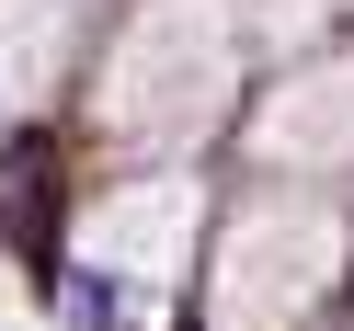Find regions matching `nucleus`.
Returning <instances> with one entry per match:
<instances>
[{
  "mask_svg": "<svg viewBox=\"0 0 354 331\" xmlns=\"http://www.w3.org/2000/svg\"><path fill=\"white\" fill-rule=\"evenodd\" d=\"M240 57H252V23H240V0H138V23L115 35L103 57V138L126 149H183L229 115L240 92Z\"/></svg>",
  "mask_w": 354,
  "mask_h": 331,
  "instance_id": "f257e3e1",
  "label": "nucleus"
},
{
  "mask_svg": "<svg viewBox=\"0 0 354 331\" xmlns=\"http://www.w3.org/2000/svg\"><path fill=\"white\" fill-rule=\"evenodd\" d=\"M343 285V206L331 194H252L217 240L206 331H308Z\"/></svg>",
  "mask_w": 354,
  "mask_h": 331,
  "instance_id": "f03ea898",
  "label": "nucleus"
},
{
  "mask_svg": "<svg viewBox=\"0 0 354 331\" xmlns=\"http://www.w3.org/2000/svg\"><path fill=\"white\" fill-rule=\"evenodd\" d=\"M194 229H206L194 171H138V183H115L92 217H80V263H92V274H115V285H149V297H160V285L194 263Z\"/></svg>",
  "mask_w": 354,
  "mask_h": 331,
  "instance_id": "7ed1b4c3",
  "label": "nucleus"
},
{
  "mask_svg": "<svg viewBox=\"0 0 354 331\" xmlns=\"http://www.w3.org/2000/svg\"><path fill=\"white\" fill-rule=\"evenodd\" d=\"M252 149L274 171H343L354 160V57H308L286 92H263Z\"/></svg>",
  "mask_w": 354,
  "mask_h": 331,
  "instance_id": "20e7f679",
  "label": "nucleus"
},
{
  "mask_svg": "<svg viewBox=\"0 0 354 331\" xmlns=\"http://www.w3.org/2000/svg\"><path fill=\"white\" fill-rule=\"evenodd\" d=\"M80 0H0V115H35L69 69Z\"/></svg>",
  "mask_w": 354,
  "mask_h": 331,
  "instance_id": "39448f33",
  "label": "nucleus"
}]
</instances>
